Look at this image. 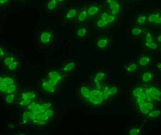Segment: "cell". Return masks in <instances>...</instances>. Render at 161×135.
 Listing matches in <instances>:
<instances>
[{"label": "cell", "instance_id": "cell-28", "mask_svg": "<svg viewBox=\"0 0 161 135\" xmlns=\"http://www.w3.org/2000/svg\"><path fill=\"white\" fill-rule=\"evenodd\" d=\"M160 50H161V46H160Z\"/></svg>", "mask_w": 161, "mask_h": 135}, {"label": "cell", "instance_id": "cell-7", "mask_svg": "<svg viewBox=\"0 0 161 135\" xmlns=\"http://www.w3.org/2000/svg\"><path fill=\"white\" fill-rule=\"evenodd\" d=\"M115 45V39L110 32L97 33L93 36L92 49L98 55H106L110 53Z\"/></svg>", "mask_w": 161, "mask_h": 135}, {"label": "cell", "instance_id": "cell-15", "mask_svg": "<svg viewBox=\"0 0 161 135\" xmlns=\"http://www.w3.org/2000/svg\"><path fill=\"white\" fill-rule=\"evenodd\" d=\"M143 44L146 48L151 51H155L158 48V44L156 42L154 34L150 31L145 28L143 33L142 34Z\"/></svg>", "mask_w": 161, "mask_h": 135}, {"label": "cell", "instance_id": "cell-3", "mask_svg": "<svg viewBox=\"0 0 161 135\" xmlns=\"http://www.w3.org/2000/svg\"><path fill=\"white\" fill-rule=\"evenodd\" d=\"M52 97L39 99L38 97L25 106L23 113V124L41 129L53 126L58 117V106Z\"/></svg>", "mask_w": 161, "mask_h": 135}, {"label": "cell", "instance_id": "cell-18", "mask_svg": "<svg viewBox=\"0 0 161 135\" xmlns=\"http://www.w3.org/2000/svg\"><path fill=\"white\" fill-rule=\"evenodd\" d=\"M151 61V59L149 56H142L141 58L139 59L138 61V65L141 66H145L149 64Z\"/></svg>", "mask_w": 161, "mask_h": 135}, {"label": "cell", "instance_id": "cell-14", "mask_svg": "<svg viewBox=\"0 0 161 135\" xmlns=\"http://www.w3.org/2000/svg\"><path fill=\"white\" fill-rule=\"evenodd\" d=\"M38 97L37 93L34 90L23 91L19 96L18 104L20 106L25 107Z\"/></svg>", "mask_w": 161, "mask_h": 135}, {"label": "cell", "instance_id": "cell-9", "mask_svg": "<svg viewBox=\"0 0 161 135\" xmlns=\"http://www.w3.org/2000/svg\"><path fill=\"white\" fill-rule=\"evenodd\" d=\"M100 0L89 1L82 4L76 23H89L96 17L100 10ZM75 24V23H74Z\"/></svg>", "mask_w": 161, "mask_h": 135}, {"label": "cell", "instance_id": "cell-10", "mask_svg": "<svg viewBox=\"0 0 161 135\" xmlns=\"http://www.w3.org/2000/svg\"><path fill=\"white\" fill-rule=\"evenodd\" d=\"M71 34L75 41L85 43L92 37L94 33L88 23H76L72 26Z\"/></svg>", "mask_w": 161, "mask_h": 135}, {"label": "cell", "instance_id": "cell-5", "mask_svg": "<svg viewBox=\"0 0 161 135\" xmlns=\"http://www.w3.org/2000/svg\"><path fill=\"white\" fill-rule=\"evenodd\" d=\"M130 101L140 116L147 118L151 111L159 109L161 105V88L154 84L136 86L130 93Z\"/></svg>", "mask_w": 161, "mask_h": 135}, {"label": "cell", "instance_id": "cell-16", "mask_svg": "<svg viewBox=\"0 0 161 135\" xmlns=\"http://www.w3.org/2000/svg\"><path fill=\"white\" fill-rule=\"evenodd\" d=\"M12 4V0H0V12L8 10L11 7Z\"/></svg>", "mask_w": 161, "mask_h": 135}, {"label": "cell", "instance_id": "cell-1", "mask_svg": "<svg viewBox=\"0 0 161 135\" xmlns=\"http://www.w3.org/2000/svg\"><path fill=\"white\" fill-rule=\"evenodd\" d=\"M74 94L81 106L100 110L112 104L119 97L120 86L108 68L98 66L88 71L74 88Z\"/></svg>", "mask_w": 161, "mask_h": 135}, {"label": "cell", "instance_id": "cell-25", "mask_svg": "<svg viewBox=\"0 0 161 135\" xmlns=\"http://www.w3.org/2000/svg\"><path fill=\"white\" fill-rule=\"evenodd\" d=\"M142 0H124L126 4L129 6H132L134 5L140 3Z\"/></svg>", "mask_w": 161, "mask_h": 135}, {"label": "cell", "instance_id": "cell-26", "mask_svg": "<svg viewBox=\"0 0 161 135\" xmlns=\"http://www.w3.org/2000/svg\"><path fill=\"white\" fill-rule=\"evenodd\" d=\"M155 40L158 45H161V32L158 34H154Z\"/></svg>", "mask_w": 161, "mask_h": 135}, {"label": "cell", "instance_id": "cell-20", "mask_svg": "<svg viewBox=\"0 0 161 135\" xmlns=\"http://www.w3.org/2000/svg\"><path fill=\"white\" fill-rule=\"evenodd\" d=\"M33 0H12L13 4L17 6H24L30 3Z\"/></svg>", "mask_w": 161, "mask_h": 135}, {"label": "cell", "instance_id": "cell-2", "mask_svg": "<svg viewBox=\"0 0 161 135\" xmlns=\"http://www.w3.org/2000/svg\"><path fill=\"white\" fill-rule=\"evenodd\" d=\"M80 70V62L74 58H68L50 65L40 77V89L46 96L53 98L62 92Z\"/></svg>", "mask_w": 161, "mask_h": 135}, {"label": "cell", "instance_id": "cell-21", "mask_svg": "<svg viewBox=\"0 0 161 135\" xmlns=\"http://www.w3.org/2000/svg\"><path fill=\"white\" fill-rule=\"evenodd\" d=\"M8 50L6 47L0 44V59H3L8 54Z\"/></svg>", "mask_w": 161, "mask_h": 135}, {"label": "cell", "instance_id": "cell-27", "mask_svg": "<svg viewBox=\"0 0 161 135\" xmlns=\"http://www.w3.org/2000/svg\"><path fill=\"white\" fill-rule=\"evenodd\" d=\"M158 69H161V64H158Z\"/></svg>", "mask_w": 161, "mask_h": 135}, {"label": "cell", "instance_id": "cell-17", "mask_svg": "<svg viewBox=\"0 0 161 135\" xmlns=\"http://www.w3.org/2000/svg\"><path fill=\"white\" fill-rule=\"evenodd\" d=\"M139 66V65L138 63H131L128 64L125 67V70L128 73H132L135 72L138 70Z\"/></svg>", "mask_w": 161, "mask_h": 135}, {"label": "cell", "instance_id": "cell-6", "mask_svg": "<svg viewBox=\"0 0 161 135\" xmlns=\"http://www.w3.org/2000/svg\"><path fill=\"white\" fill-rule=\"evenodd\" d=\"M35 39L40 49L46 50L53 49L57 44L59 35L55 28L52 26H44L36 31Z\"/></svg>", "mask_w": 161, "mask_h": 135}, {"label": "cell", "instance_id": "cell-4", "mask_svg": "<svg viewBox=\"0 0 161 135\" xmlns=\"http://www.w3.org/2000/svg\"><path fill=\"white\" fill-rule=\"evenodd\" d=\"M101 7L95 18L90 23L94 34L110 32L123 22L126 12L124 0H100Z\"/></svg>", "mask_w": 161, "mask_h": 135}, {"label": "cell", "instance_id": "cell-11", "mask_svg": "<svg viewBox=\"0 0 161 135\" xmlns=\"http://www.w3.org/2000/svg\"><path fill=\"white\" fill-rule=\"evenodd\" d=\"M144 16L145 23L142 27L161 29V6L141 10Z\"/></svg>", "mask_w": 161, "mask_h": 135}, {"label": "cell", "instance_id": "cell-24", "mask_svg": "<svg viewBox=\"0 0 161 135\" xmlns=\"http://www.w3.org/2000/svg\"><path fill=\"white\" fill-rule=\"evenodd\" d=\"M141 132V128L134 127L131 128L129 131V134L130 135H137L139 134Z\"/></svg>", "mask_w": 161, "mask_h": 135}, {"label": "cell", "instance_id": "cell-8", "mask_svg": "<svg viewBox=\"0 0 161 135\" xmlns=\"http://www.w3.org/2000/svg\"><path fill=\"white\" fill-rule=\"evenodd\" d=\"M81 6L79 4H69L63 8L59 13V21L62 27H72L75 23Z\"/></svg>", "mask_w": 161, "mask_h": 135}, {"label": "cell", "instance_id": "cell-13", "mask_svg": "<svg viewBox=\"0 0 161 135\" xmlns=\"http://www.w3.org/2000/svg\"><path fill=\"white\" fill-rule=\"evenodd\" d=\"M2 60L4 67L9 70H16L19 66V58L13 53L8 52Z\"/></svg>", "mask_w": 161, "mask_h": 135}, {"label": "cell", "instance_id": "cell-22", "mask_svg": "<svg viewBox=\"0 0 161 135\" xmlns=\"http://www.w3.org/2000/svg\"><path fill=\"white\" fill-rule=\"evenodd\" d=\"M16 94H11L5 96V101L7 103L11 104L15 101Z\"/></svg>", "mask_w": 161, "mask_h": 135}, {"label": "cell", "instance_id": "cell-12", "mask_svg": "<svg viewBox=\"0 0 161 135\" xmlns=\"http://www.w3.org/2000/svg\"><path fill=\"white\" fill-rule=\"evenodd\" d=\"M18 85L16 79L7 75L0 74V94L5 96L17 94Z\"/></svg>", "mask_w": 161, "mask_h": 135}, {"label": "cell", "instance_id": "cell-23", "mask_svg": "<svg viewBox=\"0 0 161 135\" xmlns=\"http://www.w3.org/2000/svg\"><path fill=\"white\" fill-rule=\"evenodd\" d=\"M161 114V111L160 109H156V110H153L151 111L149 115H148L147 118H155L158 117L160 116Z\"/></svg>", "mask_w": 161, "mask_h": 135}, {"label": "cell", "instance_id": "cell-19", "mask_svg": "<svg viewBox=\"0 0 161 135\" xmlns=\"http://www.w3.org/2000/svg\"><path fill=\"white\" fill-rule=\"evenodd\" d=\"M142 79L145 83H149L153 79V75L150 72H146L142 75Z\"/></svg>", "mask_w": 161, "mask_h": 135}]
</instances>
